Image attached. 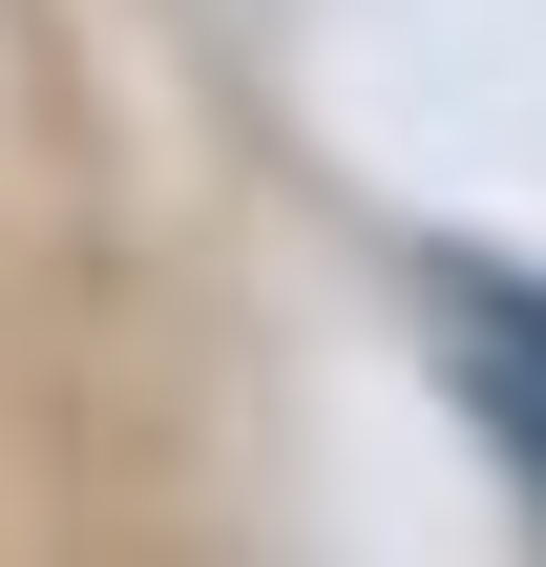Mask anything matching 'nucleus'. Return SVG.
Wrapping results in <instances>:
<instances>
[{
  "instance_id": "1",
  "label": "nucleus",
  "mask_w": 546,
  "mask_h": 567,
  "mask_svg": "<svg viewBox=\"0 0 546 567\" xmlns=\"http://www.w3.org/2000/svg\"><path fill=\"white\" fill-rule=\"evenodd\" d=\"M421 358H442L463 442L546 505V274L526 252H421Z\"/></svg>"
}]
</instances>
